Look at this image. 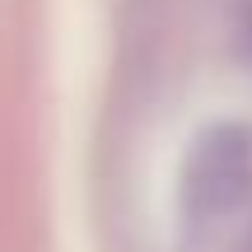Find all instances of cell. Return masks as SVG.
Masks as SVG:
<instances>
[{
	"label": "cell",
	"instance_id": "cell-1",
	"mask_svg": "<svg viewBox=\"0 0 252 252\" xmlns=\"http://www.w3.org/2000/svg\"><path fill=\"white\" fill-rule=\"evenodd\" d=\"M252 187V126L220 117L191 135L178 173V215L191 238L220 229Z\"/></svg>",
	"mask_w": 252,
	"mask_h": 252
}]
</instances>
